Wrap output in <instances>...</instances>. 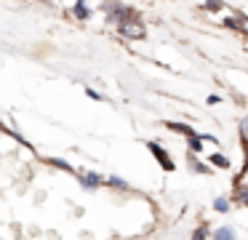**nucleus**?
<instances>
[{
    "mask_svg": "<svg viewBox=\"0 0 248 240\" xmlns=\"http://www.w3.org/2000/svg\"><path fill=\"white\" fill-rule=\"evenodd\" d=\"M192 168H195V171H198V174H208V168H205V165H203V163H192Z\"/></svg>",
    "mask_w": 248,
    "mask_h": 240,
    "instance_id": "obj_16",
    "label": "nucleus"
},
{
    "mask_svg": "<svg viewBox=\"0 0 248 240\" xmlns=\"http://www.w3.org/2000/svg\"><path fill=\"white\" fill-rule=\"evenodd\" d=\"M237 200H240V203H246V206H248V187L237 190Z\"/></svg>",
    "mask_w": 248,
    "mask_h": 240,
    "instance_id": "obj_15",
    "label": "nucleus"
},
{
    "mask_svg": "<svg viewBox=\"0 0 248 240\" xmlns=\"http://www.w3.org/2000/svg\"><path fill=\"white\" fill-rule=\"evenodd\" d=\"M214 240H235V232H232V227H221L214 232Z\"/></svg>",
    "mask_w": 248,
    "mask_h": 240,
    "instance_id": "obj_6",
    "label": "nucleus"
},
{
    "mask_svg": "<svg viewBox=\"0 0 248 240\" xmlns=\"http://www.w3.org/2000/svg\"><path fill=\"white\" fill-rule=\"evenodd\" d=\"M211 163L219 165V168H227V165H230V160H227L224 155H214V158H211Z\"/></svg>",
    "mask_w": 248,
    "mask_h": 240,
    "instance_id": "obj_9",
    "label": "nucleus"
},
{
    "mask_svg": "<svg viewBox=\"0 0 248 240\" xmlns=\"http://www.w3.org/2000/svg\"><path fill=\"white\" fill-rule=\"evenodd\" d=\"M102 181H104V179H102V176H96V174H83V176H80V184L86 187V190H96Z\"/></svg>",
    "mask_w": 248,
    "mask_h": 240,
    "instance_id": "obj_3",
    "label": "nucleus"
},
{
    "mask_svg": "<svg viewBox=\"0 0 248 240\" xmlns=\"http://www.w3.org/2000/svg\"><path fill=\"white\" fill-rule=\"evenodd\" d=\"M147 147H150V152L155 155V160L163 165V171H173V160H171V155L166 152V149L160 147L157 142H147Z\"/></svg>",
    "mask_w": 248,
    "mask_h": 240,
    "instance_id": "obj_1",
    "label": "nucleus"
},
{
    "mask_svg": "<svg viewBox=\"0 0 248 240\" xmlns=\"http://www.w3.org/2000/svg\"><path fill=\"white\" fill-rule=\"evenodd\" d=\"M107 184H112V187H118V190H128V184H125L123 179H118V176H109L107 179Z\"/></svg>",
    "mask_w": 248,
    "mask_h": 240,
    "instance_id": "obj_10",
    "label": "nucleus"
},
{
    "mask_svg": "<svg viewBox=\"0 0 248 240\" xmlns=\"http://www.w3.org/2000/svg\"><path fill=\"white\" fill-rule=\"evenodd\" d=\"M189 149H192V152H200V149H203V139L192 136V139H189Z\"/></svg>",
    "mask_w": 248,
    "mask_h": 240,
    "instance_id": "obj_8",
    "label": "nucleus"
},
{
    "mask_svg": "<svg viewBox=\"0 0 248 240\" xmlns=\"http://www.w3.org/2000/svg\"><path fill=\"white\" fill-rule=\"evenodd\" d=\"M48 163H51V165H56V168H62V171H72V165H70V163H64V160H59V158H51Z\"/></svg>",
    "mask_w": 248,
    "mask_h": 240,
    "instance_id": "obj_12",
    "label": "nucleus"
},
{
    "mask_svg": "<svg viewBox=\"0 0 248 240\" xmlns=\"http://www.w3.org/2000/svg\"><path fill=\"white\" fill-rule=\"evenodd\" d=\"M72 11H75V16H78V19H88V14H91L86 3H75V5H72Z\"/></svg>",
    "mask_w": 248,
    "mask_h": 240,
    "instance_id": "obj_7",
    "label": "nucleus"
},
{
    "mask_svg": "<svg viewBox=\"0 0 248 240\" xmlns=\"http://www.w3.org/2000/svg\"><path fill=\"white\" fill-rule=\"evenodd\" d=\"M120 32H123L125 37H134V40H139V37H144V24H141L139 19H128L120 24Z\"/></svg>",
    "mask_w": 248,
    "mask_h": 240,
    "instance_id": "obj_2",
    "label": "nucleus"
},
{
    "mask_svg": "<svg viewBox=\"0 0 248 240\" xmlns=\"http://www.w3.org/2000/svg\"><path fill=\"white\" fill-rule=\"evenodd\" d=\"M205 238H208V229H205V227H198V229H195L192 240H205Z\"/></svg>",
    "mask_w": 248,
    "mask_h": 240,
    "instance_id": "obj_13",
    "label": "nucleus"
},
{
    "mask_svg": "<svg viewBox=\"0 0 248 240\" xmlns=\"http://www.w3.org/2000/svg\"><path fill=\"white\" fill-rule=\"evenodd\" d=\"M214 208H216V211H221V213H224L227 208H230V203H227V197H216V200H214Z\"/></svg>",
    "mask_w": 248,
    "mask_h": 240,
    "instance_id": "obj_11",
    "label": "nucleus"
},
{
    "mask_svg": "<svg viewBox=\"0 0 248 240\" xmlns=\"http://www.w3.org/2000/svg\"><path fill=\"white\" fill-rule=\"evenodd\" d=\"M240 136H243V142L248 144V117H246V120L240 123Z\"/></svg>",
    "mask_w": 248,
    "mask_h": 240,
    "instance_id": "obj_14",
    "label": "nucleus"
},
{
    "mask_svg": "<svg viewBox=\"0 0 248 240\" xmlns=\"http://www.w3.org/2000/svg\"><path fill=\"white\" fill-rule=\"evenodd\" d=\"M224 24H227V27H240L243 32H248V19H243V16H237V19H235V16H230Z\"/></svg>",
    "mask_w": 248,
    "mask_h": 240,
    "instance_id": "obj_5",
    "label": "nucleus"
},
{
    "mask_svg": "<svg viewBox=\"0 0 248 240\" xmlns=\"http://www.w3.org/2000/svg\"><path fill=\"white\" fill-rule=\"evenodd\" d=\"M168 128H171V131H176V133H184V136H198V133L192 131V126H184V123H168Z\"/></svg>",
    "mask_w": 248,
    "mask_h": 240,
    "instance_id": "obj_4",
    "label": "nucleus"
}]
</instances>
